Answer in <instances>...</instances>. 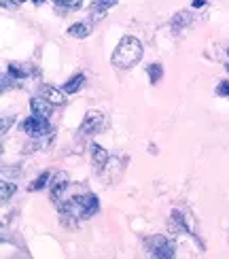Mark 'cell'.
<instances>
[{
	"instance_id": "cell-1",
	"label": "cell",
	"mask_w": 229,
	"mask_h": 259,
	"mask_svg": "<svg viewBox=\"0 0 229 259\" xmlns=\"http://www.w3.org/2000/svg\"><path fill=\"white\" fill-rule=\"evenodd\" d=\"M143 58V42L136 36H123L113 53V64L117 68H132Z\"/></svg>"
},
{
	"instance_id": "cell-2",
	"label": "cell",
	"mask_w": 229,
	"mask_h": 259,
	"mask_svg": "<svg viewBox=\"0 0 229 259\" xmlns=\"http://www.w3.org/2000/svg\"><path fill=\"white\" fill-rule=\"evenodd\" d=\"M62 217H74V219H89L100 210V202L96 196H74L66 202H62Z\"/></svg>"
},
{
	"instance_id": "cell-3",
	"label": "cell",
	"mask_w": 229,
	"mask_h": 259,
	"mask_svg": "<svg viewBox=\"0 0 229 259\" xmlns=\"http://www.w3.org/2000/svg\"><path fill=\"white\" fill-rule=\"evenodd\" d=\"M149 251L153 257L157 259H170L174 257V242L168 240L166 236H153V238H149Z\"/></svg>"
},
{
	"instance_id": "cell-4",
	"label": "cell",
	"mask_w": 229,
	"mask_h": 259,
	"mask_svg": "<svg viewBox=\"0 0 229 259\" xmlns=\"http://www.w3.org/2000/svg\"><path fill=\"white\" fill-rule=\"evenodd\" d=\"M21 130L32 136V138H40V136H45L49 134V123H47V117H38V115H32L28 117V119L21 121Z\"/></svg>"
},
{
	"instance_id": "cell-5",
	"label": "cell",
	"mask_w": 229,
	"mask_h": 259,
	"mask_svg": "<svg viewBox=\"0 0 229 259\" xmlns=\"http://www.w3.org/2000/svg\"><path fill=\"white\" fill-rule=\"evenodd\" d=\"M102 123H104V117L102 113L98 111H89L85 117H83V123L79 127V132L85 136V134H94V132H100L102 130Z\"/></svg>"
},
{
	"instance_id": "cell-6",
	"label": "cell",
	"mask_w": 229,
	"mask_h": 259,
	"mask_svg": "<svg viewBox=\"0 0 229 259\" xmlns=\"http://www.w3.org/2000/svg\"><path fill=\"white\" fill-rule=\"evenodd\" d=\"M66 187H68V175H66V172H58L56 179L49 183V196H51V202H56V204H58L60 198H62V193L66 191Z\"/></svg>"
},
{
	"instance_id": "cell-7",
	"label": "cell",
	"mask_w": 229,
	"mask_h": 259,
	"mask_svg": "<svg viewBox=\"0 0 229 259\" xmlns=\"http://www.w3.org/2000/svg\"><path fill=\"white\" fill-rule=\"evenodd\" d=\"M117 3H119V0H94V5H91V9H89L91 19H94V21L104 19L106 13H108V11H111Z\"/></svg>"
},
{
	"instance_id": "cell-8",
	"label": "cell",
	"mask_w": 229,
	"mask_h": 259,
	"mask_svg": "<svg viewBox=\"0 0 229 259\" xmlns=\"http://www.w3.org/2000/svg\"><path fill=\"white\" fill-rule=\"evenodd\" d=\"M30 109H32V115H38V117H49L53 113V104L42 96V98H32L30 102Z\"/></svg>"
},
{
	"instance_id": "cell-9",
	"label": "cell",
	"mask_w": 229,
	"mask_h": 259,
	"mask_svg": "<svg viewBox=\"0 0 229 259\" xmlns=\"http://www.w3.org/2000/svg\"><path fill=\"white\" fill-rule=\"evenodd\" d=\"M106 161H108L106 149L100 147V145H91V164H94V170L96 172H102L104 166H106Z\"/></svg>"
},
{
	"instance_id": "cell-10",
	"label": "cell",
	"mask_w": 229,
	"mask_h": 259,
	"mask_svg": "<svg viewBox=\"0 0 229 259\" xmlns=\"http://www.w3.org/2000/svg\"><path fill=\"white\" fill-rule=\"evenodd\" d=\"M66 92H62L58 88H53V85H42V96L51 102V104H64L66 102Z\"/></svg>"
},
{
	"instance_id": "cell-11",
	"label": "cell",
	"mask_w": 229,
	"mask_h": 259,
	"mask_svg": "<svg viewBox=\"0 0 229 259\" xmlns=\"http://www.w3.org/2000/svg\"><path fill=\"white\" fill-rule=\"evenodd\" d=\"M68 34L72 38H87V36L91 34V26L87 24V21H79V24H72L68 28Z\"/></svg>"
},
{
	"instance_id": "cell-12",
	"label": "cell",
	"mask_w": 229,
	"mask_h": 259,
	"mask_svg": "<svg viewBox=\"0 0 229 259\" xmlns=\"http://www.w3.org/2000/svg\"><path fill=\"white\" fill-rule=\"evenodd\" d=\"M191 19H193V15L189 13V11H180V13H176V15L172 17V30L178 32L182 28H187L191 24Z\"/></svg>"
},
{
	"instance_id": "cell-13",
	"label": "cell",
	"mask_w": 229,
	"mask_h": 259,
	"mask_svg": "<svg viewBox=\"0 0 229 259\" xmlns=\"http://www.w3.org/2000/svg\"><path fill=\"white\" fill-rule=\"evenodd\" d=\"M83 85H85V77H83V74H74L72 79H68L66 83H64V92H66V94H76V92L83 88Z\"/></svg>"
},
{
	"instance_id": "cell-14",
	"label": "cell",
	"mask_w": 229,
	"mask_h": 259,
	"mask_svg": "<svg viewBox=\"0 0 229 259\" xmlns=\"http://www.w3.org/2000/svg\"><path fill=\"white\" fill-rule=\"evenodd\" d=\"M13 193H15V183H9L7 179L0 181V198H3V202L11 200Z\"/></svg>"
},
{
	"instance_id": "cell-15",
	"label": "cell",
	"mask_w": 229,
	"mask_h": 259,
	"mask_svg": "<svg viewBox=\"0 0 229 259\" xmlns=\"http://www.w3.org/2000/svg\"><path fill=\"white\" fill-rule=\"evenodd\" d=\"M49 181H51V175H49V172H42L40 177H36V181L32 183L28 189H30V191H40V189H45V187L49 185Z\"/></svg>"
},
{
	"instance_id": "cell-16",
	"label": "cell",
	"mask_w": 229,
	"mask_h": 259,
	"mask_svg": "<svg viewBox=\"0 0 229 259\" xmlns=\"http://www.w3.org/2000/svg\"><path fill=\"white\" fill-rule=\"evenodd\" d=\"M147 72H149L151 83L155 85V83H159V81H161V77H163V66H161V64H151V66L147 68Z\"/></svg>"
},
{
	"instance_id": "cell-17",
	"label": "cell",
	"mask_w": 229,
	"mask_h": 259,
	"mask_svg": "<svg viewBox=\"0 0 229 259\" xmlns=\"http://www.w3.org/2000/svg\"><path fill=\"white\" fill-rule=\"evenodd\" d=\"M9 74H11V79H24L28 72L21 68L17 62H11V64H9Z\"/></svg>"
},
{
	"instance_id": "cell-18",
	"label": "cell",
	"mask_w": 229,
	"mask_h": 259,
	"mask_svg": "<svg viewBox=\"0 0 229 259\" xmlns=\"http://www.w3.org/2000/svg\"><path fill=\"white\" fill-rule=\"evenodd\" d=\"M13 121H15V117H13V115H3V123H0V132L7 134V132H9V127L13 125Z\"/></svg>"
},
{
	"instance_id": "cell-19",
	"label": "cell",
	"mask_w": 229,
	"mask_h": 259,
	"mask_svg": "<svg viewBox=\"0 0 229 259\" xmlns=\"http://www.w3.org/2000/svg\"><path fill=\"white\" fill-rule=\"evenodd\" d=\"M216 94L219 96H225V98H229V81H221L219 88H216Z\"/></svg>"
},
{
	"instance_id": "cell-20",
	"label": "cell",
	"mask_w": 229,
	"mask_h": 259,
	"mask_svg": "<svg viewBox=\"0 0 229 259\" xmlns=\"http://www.w3.org/2000/svg\"><path fill=\"white\" fill-rule=\"evenodd\" d=\"M81 3H83V0H66V5H64V7H68V9H79Z\"/></svg>"
},
{
	"instance_id": "cell-21",
	"label": "cell",
	"mask_w": 229,
	"mask_h": 259,
	"mask_svg": "<svg viewBox=\"0 0 229 259\" xmlns=\"http://www.w3.org/2000/svg\"><path fill=\"white\" fill-rule=\"evenodd\" d=\"M3 7H5V9H13L15 3H13V0H3Z\"/></svg>"
},
{
	"instance_id": "cell-22",
	"label": "cell",
	"mask_w": 229,
	"mask_h": 259,
	"mask_svg": "<svg viewBox=\"0 0 229 259\" xmlns=\"http://www.w3.org/2000/svg\"><path fill=\"white\" fill-rule=\"evenodd\" d=\"M193 7H204V0H193Z\"/></svg>"
},
{
	"instance_id": "cell-23",
	"label": "cell",
	"mask_w": 229,
	"mask_h": 259,
	"mask_svg": "<svg viewBox=\"0 0 229 259\" xmlns=\"http://www.w3.org/2000/svg\"><path fill=\"white\" fill-rule=\"evenodd\" d=\"M53 3H58V5H62V7H64V5H66V0H53Z\"/></svg>"
},
{
	"instance_id": "cell-24",
	"label": "cell",
	"mask_w": 229,
	"mask_h": 259,
	"mask_svg": "<svg viewBox=\"0 0 229 259\" xmlns=\"http://www.w3.org/2000/svg\"><path fill=\"white\" fill-rule=\"evenodd\" d=\"M32 3H36V5H40V3H42V0H32Z\"/></svg>"
},
{
	"instance_id": "cell-25",
	"label": "cell",
	"mask_w": 229,
	"mask_h": 259,
	"mask_svg": "<svg viewBox=\"0 0 229 259\" xmlns=\"http://www.w3.org/2000/svg\"><path fill=\"white\" fill-rule=\"evenodd\" d=\"M227 53H229V49H227Z\"/></svg>"
}]
</instances>
